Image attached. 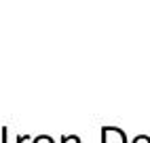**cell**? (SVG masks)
Instances as JSON below:
<instances>
[{
  "label": "cell",
  "instance_id": "cell-1",
  "mask_svg": "<svg viewBox=\"0 0 150 143\" xmlns=\"http://www.w3.org/2000/svg\"><path fill=\"white\" fill-rule=\"evenodd\" d=\"M102 143H129L127 132L118 126H102Z\"/></svg>",
  "mask_w": 150,
  "mask_h": 143
},
{
  "label": "cell",
  "instance_id": "cell-2",
  "mask_svg": "<svg viewBox=\"0 0 150 143\" xmlns=\"http://www.w3.org/2000/svg\"><path fill=\"white\" fill-rule=\"evenodd\" d=\"M32 143H55V141H53V137H49V135H38V137L32 139Z\"/></svg>",
  "mask_w": 150,
  "mask_h": 143
},
{
  "label": "cell",
  "instance_id": "cell-3",
  "mask_svg": "<svg viewBox=\"0 0 150 143\" xmlns=\"http://www.w3.org/2000/svg\"><path fill=\"white\" fill-rule=\"evenodd\" d=\"M62 143H83L78 135H64L62 137Z\"/></svg>",
  "mask_w": 150,
  "mask_h": 143
},
{
  "label": "cell",
  "instance_id": "cell-5",
  "mask_svg": "<svg viewBox=\"0 0 150 143\" xmlns=\"http://www.w3.org/2000/svg\"><path fill=\"white\" fill-rule=\"evenodd\" d=\"M28 141H32L30 135H17V143H28Z\"/></svg>",
  "mask_w": 150,
  "mask_h": 143
},
{
  "label": "cell",
  "instance_id": "cell-4",
  "mask_svg": "<svg viewBox=\"0 0 150 143\" xmlns=\"http://www.w3.org/2000/svg\"><path fill=\"white\" fill-rule=\"evenodd\" d=\"M131 143H150V137H148V135H137Z\"/></svg>",
  "mask_w": 150,
  "mask_h": 143
},
{
  "label": "cell",
  "instance_id": "cell-6",
  "mask_svg": "<svg viewBox=\"0 0 150 143\" xmlns=\"http://www.w3.org/2000/svg\"><path fill=\"white\" fill-rule=\"evenodd\" d=\"M6 135H8V128L2 126V143H6Z\"/></svg>",
  "mask_w": 150,
  "mask_h": 143
}]
</instances>
